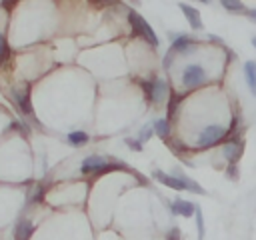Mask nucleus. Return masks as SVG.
Instances as JSON below:
<instances>
[{"label":"nucleus","mask_w":256,"mask_h":240,"mask_svg":"<svg viewBox=\"0 0 256 240\" xmlns=\"http://www.w3.org/2000/svg\"><path fill=\"white\" fill-rule=\"evenodd\" d=\"M112 170H128L126 164L122 162H116V160H106L102 156H88L82 166H80V172L82 174H106V172H112Z\"/></svg>","instance_id":"1"},{"label":"nucleus","mask_w":256,"mask_h":240,"mask_svg":"<svg viewBox=\"0 0 256 240\" xmlns=\"http://www.w3.org/2000/svg\"><path fill=\"white\" fill-rule=\"evenodd\" d=\"M226 136H228V128H224L222 124H208V126H204L200 130V134L196 138V148L198 150L212 148V146L220 144Z\"/></svg>","instance_id":"2"},{"label":"nucleus","mask_w":256,"mask_h":240,"mask_svg":"<svg viewBox=\"0 0 256 240\" xmlns=\"http://www.w3.org/2000/svg\"><path fill=\"white\" fill-rule=\"evenodd\" d=\"M128 24H130V28H132V32H134L136 36H142V38H144L146 42H150L152 46H158V44H160L156 32L152 30V26H150L136 10H128Z\"/></svg>","instance_id":"3"},{"label":"nucleus","mask_w":256,"mask_h":240,"mask_svg":"<svg viewBox=\"0 0 256 240\" xmlns=\"http://www.w3.org/2000/svg\"><path fill=\"white\" fill-rule=\"evenodd\" d=\"M140 86L144 90V96L152 104H160L168 98V84L162 78H152V80H140Z\"/></svg>","instance_id":"4"},{"label":"nucleus","mask_w":256,"mask_h":240,"mask_svg":"<svg viewBox=\"0 0 256 240\" xmlns=\"http://www.w3.org/2000/svg\"><path fill=\"white\" fill-rule=\"evenodd\" d=\"M206 82V70L200 66V64H188L184 70H182V84L192 90V88H198Z\"/></svg>","instance_id":"5"},{"label":"nucleus","mask_w":256,"mask_h":240,"mask_svg":"<svg viewBox=\"0 0 256 240\" xmlns=\"http://www.w3.org/2000/svg\"><path fill=\"white\" fill-rule=\"evenodd\" d=\"M242 152H244V140L242 138H230L222 148V154H224L228 164H236L240 160Z\"/></svg>","instance_id":"6"},{"label":"nucleus","mask_w":256,"mask_h":240,"mask_svg":"<svg viewBox=\"0 0 256 240\" xmlns=\"http://www.w3.org/2000/svg\"><path fill=\"white\" fill-rule=\"evenodd\" d=\"M152 176H154L158 182H162L164 186L172 188V190H178V192H180V190H186V182H184V178H182L180 174L172 176V174H166V172H162V170H154Z\"/></svg>","instance_id":"7"},{"label":"nucleus","mask_w":256,"mask_h":240,"mask_svg":"<svg viewBox=\"0 0 256 240\" xmlns=\"http://www.w3.org/2000/svg\"><path fill=\"white\" fill-rule=\"evenodd\" d=\"M12 98H14L16 106L20 108V112H22V114H32L30 92H28V88H26V86H24V88H20V90H14V92H12Z\"/></svg>","instance_id":"8"},{"label":"nucleus","mask_w":256,"mask_h":240,"mask_svg":"<svg viewBox=\"0 0 256 240\" xmlns=\"http://www.w3.org/2000/svg\"><path fill=\"white\" fill-rule=\"evenodd\" d=\"M174 52H180V54H190V52H194L196 50V42L190 38V36H184V34H180V36H176L174 40H172V46H170Z\"/></svg>","instance_id":"9"},{"label":"nucleus","mask_w":256,"mask_h":240,"mask_svg":"<svg viewBox=\"0 0 256 240\" xmlns=\"http://www.w3.org/2000/svg\"><path fill=\"white\" fill-rule=\"evenodd\" d=\"M32 232H34V224L30 220H26V218L16 220V224H14V240H30Z\"/></svg>","instance_id":"10"},{"label":"nucleus","mask_w":256,"mask_h":240,"mask_svg":"<svg viewBox=\"0 0 256 240\" xmlns=\"http://www.w3.org/2000/svg\"><path fill=\"white\" fill-rule=\"evenodd\" d=\"M180 10L184 12V16H186V20H188V24L192 26V30H202V18H200V12L196 10V8H192L190 4H184V2H180Z\"/></svg>","instance_id":"11"},{"label":"nucleus","mask_w":256,"mask_h":240,"mask_svg":"<svg viewBox=\"0 0 256 240\" xmlns=\"http://www.w3.org/2000/svg\"><path fill=\"white\" fill-rule=\"evenodd\" d=\"M172 212L178 214V216H184V218H190L192 214H196V204L188 202V200H174L172 202Z\"/></svg>","instance_id":"12"},{"label":"nucleus","mask_w":256,"mask_h":240,"mask_svg":"<svg viewBox=\"0 0 256 240\" xmlns=\"http://www.w3.org/2000/svg\"><path fill=\"white\" fill-rule=\"evenodd\" d=\"M244 76H246L248 90L252 92V96H256V62L254 60H248L244 64Z\"/></svg>","instance_id":"13"},{"label":"nucleus","mask_w":256,"mask_h":240,"mask_svg":"<svg viewBox=\"0 0 256 240\" xmlns=\"http://www.w3.org/2000/svg\"><path fill=\"white\" fill-rule=\"evenodd\" d=\"M152 126H154V134L158 138H162V140H168L170 138V122L166 118H158Z\"/></svg>","instance_id":"14"},{"label":"nucleus","mask_w":256,"mask_h":240,"mask_svg":"<svg viewBox=\"0 0 256 240\" xmlns=\"http://www.w3.org/2000/svg\"><path fill=\"white\" fill-rule=\"evenodd\" d=\"M220 4H222V8L224 10H228V12H232V14H244L248 8L242 4V0H220Z\"/></svg>","instance_id":"15"},{"label":"nucleus","mask_w":256,"mask_h":240,"mask_svg":"<svg viewBox=\"0 0 256 240\" xmlns=\"http://www.w3.org/2000/svg\"><path fill=\"white\" fill-rule=\"evenodd\" d=\"M90 140V136L86 134V132H82V130H76V132H70L68 134V142L72 144V146H82V144H86Z\"/></svg>","instance_id":"16"},{"label":"nucleus","mask_w":256,"mask_h":240,"mask_svg":"<svg viewBox=\"0 0 256 240\" xmlns=\"http://www.w3.org/2000/svg\"><path fill=\"white\" fill-rule=\"evenodd\" d=\"M8 58H10V48H8V44H6L4 34L0 32V66H4V64L8 62Z\"/></svg>","instance_id":"17"},{"label":"nucleus","mask_w":256,"mask_h":240,"mask_svg":"<svg viewBox=\"0 0 256 240\" xmlns=\"http://www.w3.org/2000/svg\"><path fill=\"white\" fill-rule=\"evenodd\" d=\"M182 98H184L182 94H172L170 96V102H168V118H174L176 116V108H178V102Z\"/></svg>","instance_id":"18"},{"label":"nucleus","mask_w":256,"mask_h":240,"mask_svg":"<svg viewBox=\"0 0 256 240\" xmlns=\"http://www.w3.org/2000/svg\"><path fill=\"white\" fill-rule=\"evenodd\" d=\"M44 190H46V186L40 182L36 188H34V192L30 194V198H28V202H32V204H38L42 198H44Z\"/></svg>","instance_id":"19"},{"label":"nucleus","mask_w":256,"mask_h":240,"mask_svg":"<svg viewBox=\"0 0 256 240\" xmlns=\"http://www.w3.org/2000/svg\"><path fill=\"white\" fill-rule=\"evenodd\" d=\"M196 228H198V240H204V216H202V210L196 206Z\"/></svg>","instance_id":"20"},{"label":"nucleus","mask_w":256,"mask_h":240,"mask_svg":"<svg viewBox=\"0 0 256 240\" xmlns=\"http://www.w3.org/2000/svg\"><path fill=\"white\" fill-rule=\"evenodd\" d=\"M152 134H154V126H144V128L140 130V134H138V140H140V142H148V140L152 138Z\"/></svg>","instance_id":"21"},{"label":"nucleus","mask_w":256,"mask_h":240,"mask_svg":"<svg viewBox=\"0 0 256 240\" xmlns=\"http://www.w3.org/2000/svg\"><path fill=\"white\" fill-rule=\"evenodd\" d=\"M126 144H128L132 150H136V152H140V150H142V142H140V140H134V138H126Z\"/></svg>","instance_id":"22"},{"label":"nucleus","mask_w":256,"mask_h":240,"mask_svg":"<svg viewBox=\"0 0 256 240\" xmlns=\"http://www.w3.org/2000/svg\"><path fill=\"white\" fill-rule=\"evenodd\" d=\"M226 174H228V178H230V180H236V178H238V168H236V164H228Z\"/></svg>","instance_id":"23"},{"label":"nucleus","mask_w":256,"mask_h":240,"mask_svg":"<svg viewBox=\"0 0 256 240\" xmlns=\"http://www.w3.org/2000/svg\"><path fill=\"white\" fill-rule=\"evenodd\" d=\"M120 0H92V4L96 6H112V4H118Z\"/></svg>","instance_id":"24"},{"label":"nucleus","mask_w":256,"mask_h":240,"mask_svg":"<svg viewBox=\"0 0 256 240\" xmlns=\"http://www.w3.org/2000/svg\"><path fill=\"white\" fill-rule=\"evenodd\" d=\"M174 54H176V52L170 48V50H168V54L164 56V68H170V64H172V56H174Z\"/></svg>","instance_id":"25"},{"label":"nucleus","mask_w":256,"mask_h":240,"mask_svg":"<svg viewBox=\"0 0 256 240\" xmlns=\"http://www.w3.org/2000/svg\"><path fill=\"white\" fill-rule=\"evenodd\" d=\"M168 240H180V230L178 228H172L168 232Z\"/></svg>","instance_id":"26"},{"label":"nucleus","mask_w":256,"mask_h":240,"mask_svg":"<svg viewBox=\"0 0 256 240\" xmlns=\"http://www.w3.org/2000/svg\"><path fill=\"white\" fill-rule=\"evenodd\" d=\"M244 14H246V18H248V20L256 22V8H248V10L244 12Z\"/></svg>","instance_id":"27"},{"label":"nucleus","mask_w":256,"mask_h":240,"mask_svg":"<svg viewBox=\"0 0 256 240\" xmlns=\"http://www.w3.org/2000/svg\"><path fill=\"white\" fill-rule=\"evenodd\" d=\"M16 2H18V0H2V6H4L6 10H10V8H12Z\"/></svg>","instance_id":"28"},{"label":"nucleus","mask_w":256,"mask_h":240,"mask_svg":"<svg viewBox=\"0 0 256 240\" xmlns=\"http://www.w3.org/2000/svg\"><path fill=\"white\" fill-rule=\"evenodd\" d=\"M252 44H254V48H256V36H254V38H252Z\"/></svg>","instance_id":"29"},{"label":"nucleus","mask_w":256,"mask_h":240,"mask_svg":"<svg viewBox=\"0 0 256 240\" xmlns=\"http://www.w3.org/2000/svg\"><path fill=\"white\" fill-rule=\"evenodd\" d=\"M200 2H204V4H206V2H210V0H200Z\"/></svg>","instance_id":"30"}]
</instances>
